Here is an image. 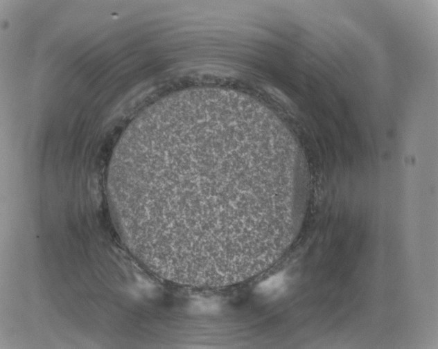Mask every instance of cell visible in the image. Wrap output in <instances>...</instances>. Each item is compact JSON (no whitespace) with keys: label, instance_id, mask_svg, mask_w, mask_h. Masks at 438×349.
<instances>
[{"label":"cell","instance_id":"cell-1","mask_svg":"<svg viewBox=\"0 0 438 349\" xmlns=\"http://www.w3.org/2000/svg\"><path fill=\"white\" fill-rule=\"evenodd\" d=\"M151 147L184 169L179 180L138 170L133 183L134 226L160 276L219 287L274 264L288 235L290 195L269 145L206 125L168 132Z\"/></svg>","mask_w":438,"mask_h":349},{"label":"cell","instance_id":"cell-2","mask_svg":"<svg viewBox=\"0 0 438 349\" xmlns=\"http://www.w3.org/2000/svg\"><path fill=\"white\" fill-rule=\"evenodd\" d=\"M284 281V275L282 273L277 274L265 279L257 286V291L260 293H270L282 285Z\"/></svg>","mask_w":438,"mask_h":349}]
</instances>
